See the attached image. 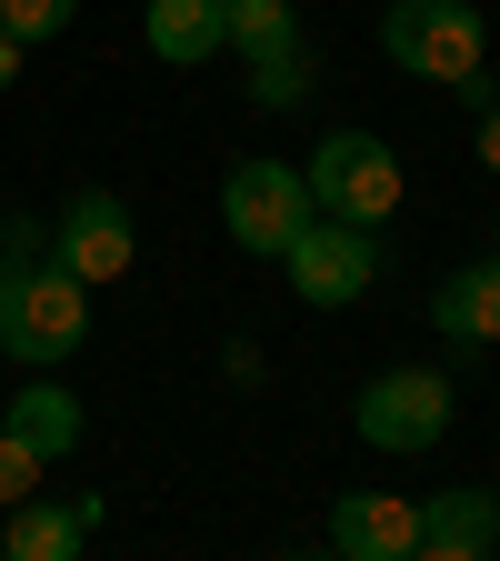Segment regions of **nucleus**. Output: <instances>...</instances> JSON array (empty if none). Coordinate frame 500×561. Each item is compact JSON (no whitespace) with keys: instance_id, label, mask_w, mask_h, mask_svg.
<instances>
[{"instance_id":"9d476101","label":"nucleus","mask_w":500,"mask_h":561,"mask_svg":"<svg viewBox=\"0 0 500 561\" xmlns=\"http://www.w3.org/2000/svg\"><path fill=\"white\" fill-rule=\"evenodd\" d=\"M431 321H441L461 351L500 341V261H470V271H451L441 291H431Z\"/></svg>"},{"instance_id":"aec40b11","label":"nucleus","mask_w":500,"mask_h":561,"mask_svg":"<svg viewBox=\"0 0 500 561\" xmlns=\"http://www.w3.org/2000/svg\"><path fill=\"white\" fill-rule=\"evenodd\" d=\"M490 261H500V251H490Z\"/></svg>"},{"instance_id":"dca6fc26","label":"nucleus","mask_w":500,"mask_h":561,"mask_svg":"<svg viewBox=\"0 0 500 561\" xmlns=\"http://www.w3.org/2000/svg\"><path fill=\"white\" fill-rule=\"evenodd\" d=\"M70 11H81V0H0V31L31 50V41H60V31H70Z\"/></svg>"},{"instance_id":"7ed1b4c3","label":"nucleus","mask_w":500,"mask_h":561,"mask_svg":"<svg viewBox=\"0 0 500 561\" xmlns=\"http://www.w3.org/2000/svg\"><path fill=\"white\" fill-rule=\"evenodd\" d=\"M381 60L451 91V81L480 70V11H470V0H391V11H381Z\"/></svg>"},{"instance_id":"ddd939ff","label":"nucleus","mask_w":500,"mask_h":561,"mask_svg":"<svg viewBox=\"0 0 500 561\" xmlns=\"http://www.w3.org/2000/svg\"><path fill=\"white\" fill-rule=\"evenodd\" d=\"M11 432H21L40 461H60V451H81V401H70L60 381H31V391L11 401Z\"/></svg>"},{"instance_id":"423d86ee","label":"nucleus","mask_w":500,"mask_h":561,"mask_svg":"<svg viewBox=\"0 0 500 561\" xmlns=\"http://www.w3.org/2000/svg\"><path fill=\"white\" fill-rule=\"evenodd\" d=\"M311 221V181H301V161H241L231 181H221V231L241 241V251H291V231Z\"/></svg>"},{"instance_id":"20e7f679","label":"nucleus","mask_w":500,"mask_h":561,"mask_svg":"<svg viewBox=\"0 0 500 561\" xmlns=\"http://www.w3.org/2000/svg\"><path fill=\"white\" fill-rule=\"evenodd\" d=\"M280 271H291V291L321 301V311H350L381 280V241L361 221H330V210H311V221L291 231V251H280Z\"/></svg>"},{"instance_id":"4468645a","label":"nucleus","mask_w":500,"mask_h":561,"mask_svg":"<svg viewBox=\"0 0 500 561\" xmlns=\"http://www.w3.org/2000/svg\"><path fill=\"white\" fill-rule=\"evenodd\" d=\"M291 11H301V0H221V21H231V41H241L251 60H270V50H301Z\"/></svg>"},{"instance_id":"f3484780","label":"nucleus","mask_w":500,"mask_h":561,"mask_svg":"<svg viewBox=\"0 0 500 561\" xmlns=\"http://www.w3.org/2000/svg\"><path fill=\"white\" fill-rule=\"evenodd\" d=\"M40 471H50V461L11 432V421H0V512H11V502H31V491H40Z\"/></svg>"},{"instance_id":"6e6552de","label":"nucleus","mask_w":500,"mask_h":561,"mask_svg":"<svg viewBox=\"0 0 500 561\" xmlns=\"http://www.w3.org/2000/svg\"><path fill=\"white\" fill-rule=\"evenodd\" d=\"M130 251H140V231H130L120 191H81V201L60 210V271H81V280H120Z\"/></svg>"},{"instance_id":"9b49d317","label":"nucleus","mask_w":500,"mask_h":561,"mask_svg":"<svg viewBox=\"0 0 500 561\" xmlns=\"http://www.w3.org/2000/svg\"><path fill=\"white\" fill-rule=\"evenodd\" d=\"M140 31H151V50H161L171 70H190V60H210V50L231 41L221 0H151V11H140Z\"/></svg>"},{"instance_id":"f03ea898","label":"nucleus","mask_w":500,"mask_h":561,"mask_svg":"<svg viewBox=\"0 0 500 561\" xmlns=\"http://www.w3.org/2000/svg\"><path fill=\"white\" fill-rule=\"evenodd\" d=\"M301 181H311V210L361 221V231H381L400 210V161H391V140H371V130H330L321 151L301 161Z\"/></svg>"},{"instance_id":"f257e3e1","label":"nucleus","mask_w":500,"mask_h":561,"mask_svg":"<svg viewBox=\"0 0 500 561\" xmlns=\"http://www.w3.org/2000/svg\"><path fill=\"white\" fill-rule=\"evenodd\" d=\"M91 280L81 271H60V261H0V351L31 371L70 362V351L91 341Z\"/></svg>"},{"instance_id":"39448f33","label":"nucleus","mask_w":500,"mask_h":561,"mask_svg":"<svg viewBox=\"0 0 500 561\" xmlns=\"http://www.w3.org/2000/svg\"><path fill=\"white\" fill-rule=\"evenodd\" d=\"M451 411H461V391L441 371H381L361 401H350V432H361L371 451H431L451 432Z\"/></svg>"},{"instance_id":"2eb2a0df","label":"nucleus","mask_w":500,"mask_h":561,"mask_svg":"<svg viewBox=\"0 0 500 561\" xmlns=\"http://www.w3.org/2000/svg\"><path fill=\"white\" fill-rule=\"evenodd\" d=\"M251 101H260V111H291V101H311V60H301V50H270V60H251Z\"/></svg>"},{"instance_id":"0eeeda50","label":"nucleus","mask_w":500,"mask_h":561,"mask_svg":"<svg viewBox=\"0 0 500 561\" xmlns=\"http://www.w3.org/2000/svg\"><path fill=\"white\" fill-rule=\"evenodd\" d=\"M410 551H420V561H490V551H500V491H480V481L431 491V502H420Z\"/></svg>"},{"instance_id":"a211bd4d","label":"nucleus","mask_w":500,"mask_h":561,"mask_svg":"<svg viewBox=\"0 0 500 561\" xmlns=\"http://www.w3.org/2000/svg\"><path fill=\"white\" fill-rule=\"evenodd\" d=\"M480 161L500 171V101H480Z\"/></svg>"},{"instance_id":"f8f14e48","label":"nucleus","mask_w":500,"mask_h":561,"mask_svg":"<svg viewBox=\"0 0 500 561\" xmlns=\"http://www.w3.org/2000/svg\"><path fill=\"white\" fill-rule=\"evenodd\" d=\"M81 512H60V502H40V491H31V502H11V531H0V551H11V561H70V551H81Z\"/></svg>"},{"instance_id":"6ab92c4d","label":"nucleus","mask_w":500,"mask_h":561,"mask_svg":"<svg viewBox=\"0 0 500 561\" xmlns=\"http://www.w3.org/2000/svg\"><path fill=\"white\" fill-rule=\"evenodd\" d=\"M11 81H21V41L0 31V91H11Z\"/></svg>"},{"instance_id":"1a4fd4ad","label":"nucleus","mask_w":500,"mask_h":561,"mask_svg":"<svg viewBox=\"0 0 500 561\" xmlns=\"http://www.w3.org/2000/svg\"><path fill=\"white\" fill-rule=\"evenodd\" d=\"M410 531H420L410 491H340L330 502V551L350 561H410Z\"/></svg>"}]
</instances>
